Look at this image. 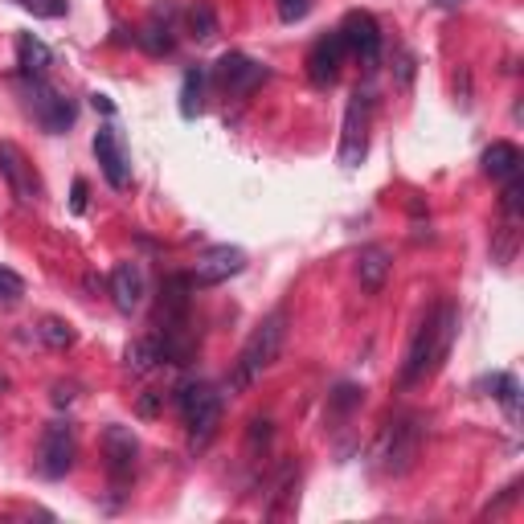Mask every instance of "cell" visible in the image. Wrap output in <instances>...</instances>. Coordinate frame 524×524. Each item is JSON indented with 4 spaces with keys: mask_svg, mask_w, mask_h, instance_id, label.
Returning <instances> with one entry per match:
<instances>
[{
    "mask_svg": "<svg viewBox=\"0 0 524 524\" xmlns=\"http://www.w3.org/2000/svg\"><path fill=\"white\" fill-rule=\"evenodd\" d=\"M455 332H459V308H455V303H439V308H434V312L422 320V328L414 332L398 381H402V385H418L422 377H430L434 369H439V365L451 357Z\"/></svg>",
    "mask_w": 524,
    "mask_h": 524,
    "instance_id": "cell-1",
    "label": "cell"
},
{
    "mask_svg": "<svg viewBox=\"0 0 524 524\" xmlns=\"http://www.w3.org/2000/svg\"><path fill=\"white\" fill-rule=\"evenodd\" d=\"M287 340V312H271L267 320H262L250 340L242 344V353L234 361V377H230V389H246L254 385L262 373H267L275 361H279V348Z\"/></svg>",
    "mask_w": 524,
    "mask_h": 524,
    "instance_id": "cell-2",
    "label": "cell"
},
{
    "mask_svg": "<svg viewBox=\"0 0 524 524\" xmlns=\"http://www.w3.org/2000/svg\"><path fill=\"white\" fill-rule=\"evenodd\" d=\"M177 406H181V418L189 426L193 447H205L217 434V422H222V393H217L209 381H189V385L177 389Z\"/></svg>",
    "mask_w": 524,
    "mask_h": 524,
    "instance_id": "cell-3",
    "label": "cell"
},
{
    "mask_svg": "<svg viewBox=\"0 0 524 524\" xmlns=\"http://www.w3.org/2000/svg\"><path fill=\"white\" fill-rule=\"evenodd\" d=\"M25 107L41 123V131H50V136H66L78 119L74 103L62 91H54L46 78H25Z\"/></svg>",
    "mask_w": 524,
    "mask_h": 524,
    "instance_id": "cell-4",
    "label": "cell"
},
{
    "mask_svg": "<svg viewBox=\"0 0 524 524\" xmlns=\"http://www.w3.org/2000/svg\"><path fill=\"white\" fill-rule=\"evenodd\" d=\"M418 443H422L418 418H398V422H389L385 434H381V443H377V463H381V471H389V475L410 471V463L418 459Z\"/></svg>",
    "mask_w": 524,
    "mask_h": 524,
    "instance_id": "cell-5",
    "label": "cell"
},
{
    "mask_svg": "<svg viewBox=\"0 0 524 524\" xmlns=\"http://www.w3.org/2000/svg\"><path fill=\"white\" fill-rule=\"evenodd\" d=\"M369 111H373L369 91H353L348 111H344V136H340V164L344 168H357L369 152Z\"/></svg>",
    "mask_w": 524,
    "mask_h": 524,
    "instance_id": "cell-6",
    "label": "cell"
},
{
    "mask_svg": "<svg viewBox=\"0 0 524 524\" xmlns=\"http://www.w3.org/2000/svg\"><path fill=\"white\" fill-rule=\"evenodd\" d=\"M78 455V434L70 422H50L46 434H41V447H37V467L46 479H62L74 467Z\"/></svg>",
    "mask_w": 524,
    "mask_h": 524,
    "instance_id": "cell-7",
    "label": "cell"
},
{
    "mask_svg": "<svg viewBox=\"0 0 524 524\" xmlns=\"http://www.w3.org/2000/svg\"><path fill=\"white\" fill-rule=\"evenodd\" d=\"M213 78H217V86H222L226 95L246 99L271 78V70L262 62H254V58H246V54H222V58H217V66H213Z\"/></svg>",
    "mask_w": 524,
    "mask_h": 524,
    "instance_id": "cell-8",
    "label": "cell"
},
{
    "mask_svg": "<svg viewBox=\"0 0 524 524\" xmlns=\"http://www.w3.org/2000/svg\"><path fill=\"white\" fill-rule=\"evenodd\" d=\"M336 33H340V41H344L348 54H357L369 70L377 66V58H381V25H377L373 13H365V9L344 13V21H340Z\"/></svg>",
    "mask_w": 524,
    "mask_h": 524,
    "instance_id": "cell-9",
    "label": "cell"
},
{
    "mask_svg": "<svg viewBox=\"0 0 524 524\" xmlns=\"http://www.w3.org/2000/svg\"><path fill=\"white\" fill-rule=\"evenodd\" d=\"M95 160H99V168H103V177H107L111 189H127L131 185V152H127V144H123L115 123H103L95 131Z\"/></svg>",
    "mask_w": 524,
    "mask_h": 524,
    "instance_id": "cell-10",
    "label": "cell"
},
{
    "mask_svg": "<svg viewBox=\"0 0 524 524\" xmlns=\"http://www.w3.org/2000/svg\"><path fill=\"white\" fill-rule=\"evenodd\" d=\"M0 177L9 181V193L21 201V205H33L41 201V181L29 164V156L13 144V140H0Z\"/></svg>",
    "mask_w": 524,
    "mask_h": 524,
    "instance_id": "cell-11",
    "label": "cell"
},
{
    "mask_svg": "<svg viewBox=\"0 0 524 524\" xmlns=\"http://www.w3.org/2000/svg\"><path fill=\"white\" fill-rule=\"evenodd\" d=\"M246 271V250L238 246H209L201 258H197V267H193V287H217V283H226L234 275Z\"/></svg>",
    "mask_w": 524,
    "mask_h": 524,
    "instance_id": "cell-12",
    "label": "cell"
},
{
    "mask_svg": "<svg viewBox=\"0 0 524 524\" xmlns=\"http://www.w3.org/2000/svg\"><path fill=\"white\" fill-rule=\"evenodd\" d=\"M344 41H340V33H324L316 46L308 50V78L316 82V86H332L336 78H340V66H344Z\"/></svg>",
    "mask_w": 524,
    "mask_h": 524,
    "instance_id": "cell-13",
    "label": "cell"
},
{
    "mask_svg": "<svg viewBox=\"0 0 524 524\" xmlns=\"http://www.w3.org/2000/svg\"><path fill=\"white\" fill-rule=\"evenodd\" d=\"M103 455H107V467H111V475L123 479L136 471V459H140V443H136V434H131L127 426H107V434H103Z\"/></svg>",
    "mask_w": 524,
    "mask_h": 524,
    "instance_id": "cell-14",
    "label": "cell"
},
{
    "mask_svg": "<svg viewBox=\"0 0 524 524\" xmlns=\"http://www.w3.org/2000/svg\"><path fill=\"white\" fill-rule=\"evenodd\" d=\"M136 41H140V46H144L148 54H156V58L172 54V46H177V25H172V5H156V9H152V17L140 25Z\"/></svg>",
    "mask_w": 524,
    "mask_h": 524,
    "instance_id": "cell-15",
    "label": "cell"
},
{
    "mask_svg": "<svg viewBox=\"0 0 524 524\" xmlns=\"http://www.w3.org/2000/svg\"><path fill=\"white\" fill-rule=\"evenodd\" d=\"M111 303L131 316L144 303V271L136 267V262H119V267L111 271Z\"/></svg>",
    "mask_w": 524,
    "mask_h": 524,
    "instance_id": "cell-16",
    "label": "cell"
},
{
    "mask_svg": "<svg viewBox=\"0 0 524 524\" xmlns=\"http://www.w3.org/2000/svg\"><path fill=\"white\" fill-rule=\"evenodd\" d=\"M389 267H393V254H389L385 246H365V250L357 254V279H361V287H365L369 295L385 287Z\"/></svg>",
    "mask_w": 524,
    "mask_h": 524,
    "instance_id": "cell-17",
    "label": "cell"
},
{
    "mask_svg": "<svg viewBox=\"0 0 524 524\" xmlns=\"http://www.w3.org/2000/svg\"><path fill=\"white\" fill-rule=\"evenodd\" d=\"M17 66H21L25 78H46L50 66H54V54H50L46 41H37L33 33H21L17 37Z\"/></svg>",
    "mask_w": 524,
    "mask_h": 524,
    "instance_id": "cell-18",
    "label": "cell"
},
{
    "mask_svg": "<svg viewBox=\"0 0 524 524\" xmlns=\"http://www.w3.org/2000/svg\"><path fill=\"white\" fill-rule=\"evenodd\" d=\"M479 164H484V172L492 181H508V177H516V172H520V148L508 144V140H496Z\"/></svg>",
    "mask_w": 524,
    "mask_h": 524,
    "instance_id": "cell-19",
    "label": "cell"
},
{
    "mask_svg": "<svg viewBox=\"0 0 524 524\" xmlns=\"http://www.w3.org/2000/svg\"><path fill=\"white\" fill-rule=\"evenodd\" d=\"M123 361H127V369L136 373V377L152 373L156 365H164V361H160V340H156V336H140V340H131V344H127V353H123Z\"/></svg>",
    "mask_w": 524,
    "mask_h": 524,
    "instance_id": "cell-20",
    "label": "cell"
},
{
    "mask_svg": "<svg viewBox=\"0 0 524 524\" xmlns=\"http://www.w3.org/2000/svg\"><path fill=\"white\" fill-rule=\"evenodd\" d=\"M205 107V70L201 66H189L185 78H181V115L185 119H197Z\"/></svg>",
    "mask_w": 524,
    "mask_h": 524,
    "instance_id": "cell-21",
    "label": "cell"
},
{
    "mask_svg": "<svg viewBox=\"0 0 524 524\" xmlns=\"http://www.w3.org/2000/svg\"><path fill=\"white\" fill-rule=\"evenodd\" d=\"M189 33H193L197 41H213V37H217V17H213V5L197 0V5L189 9Z\"/></svg>",
    "mask_w": 524,
    "mask_h": 524,
    "instance_id": "cell-22",
    "label": "cell"
},
{
    "mask_svg": "<svg viewBox=\"0 0 524 524\" xmlns=\"http://www.w3.org/2000/svg\"><path fill=\"white\" fill-rule=\"evenodd\" d=\"M37 336L46 340L50 348H70V344H74V328H70L66 320H58V316H46V320H41Z\"/></svg>",
    "mask_w": 524,
    "mask_h": 524,
    "instance_id": "cell-23",
    "label": "cell"
},
{
    "mask_svg": "<svg viewBox=\"0 0 524 524\" xmlns=\"http://www.w3.org/2000/svg\"><path fill=\"white\" fill-rule=\"evenodd\" d=\"M21 295H25V279L9 267H0V303L13 308V303H21Z\"/></svg>",
    "mask_w": 524,
    "mask_h": 524,
    "instance_id": "cell-24",
    "label": "cell"
},
{
    "mask_svg": "<svg viewBox=\"0 0 524 524\" xmlns=\"http://www.w3.org/2000/svg\"><path fill=\"white\" fill-rule=\"evenodd\" d=\"M21 9H29L33 17H46V21H58V17H66V0H17Z\"/></svg>",
    "mask_w": 524,
    "mask_h": 524,
    "instance_id": "cell-25",
    "label": "cell"
},
{
    "mask_svg": "<svg viewBox=\"0 0 524 524\" xmlns=\"http://www.w3.org/2000/svg\"><path fill=\"white\" fill-rule=\"evenodd\" d=\"M312 13V0H279V17L287 21V25H295V21H303Z\"/></svg>",
    "mask_w": 524,
    "mask_h": 524,
    "instance_id": "cell-26",
    "label": "cell"
},
{
    "mask_svg": "<svg viewBox=\"0 0 524 524\" xmlns=\"http://www.w3.org/2000/svg\"><path fill=\"white\" fill-rule=\"evenodd\" d=\"M520 197H524V181H520V172H516V177H508V189H504V213L508 217L520 213Z\"/></svg>",
    "mask_w": 524,
    "mask_h": 524,
    "instance_id": "cell-27",
    "label": "cell"
},
{
    "mask_svg": "<svg viewBox=\"0 0 524 524\" xmlns=\"http://www.w3.org/2000/svg\"><path fill=\"white\" fill-rule=\"evenodd\" d=\"M496 398L516 414V377H512V373H500V377H496Z\"/></svg>",
    "mask_w": 524,
    "mask_h": 524,
    "instance_id": "cell-28",
    "label": "cell"
},
{
    "mask_svg": "<svg viewBox=\"0 0 524 524\" xmlns=\"http://www.w3.org/2000/svg\"><path fill=\"white\" fill-rule=\"evenodd\" d=\"M357 402H361V389H357V385H340L336 398H332L336 410H348V406H357Z\"/></svg>",
    "mask_w": 524,
    "mask_h": 524,
    "instance_id": "cell-29",
    "label": "cell"
},
{
    "mask_svg": "<svg viewBox=\"0 0 524 524\" xmlns=\"http://www.w3.org/2000/svg\"><path fill=\"white\" fill-rule=\"evenodd\" d=\"M70 209H74V213H82V209H86V181H82V177L74 181V197H70Z\"/></svg>",
    "mask_w": 524,
    "mask_h": 524,
    "instance_id": "cell-30",
    "label": "cell"
},
{
    "mask_svg": "<svg viewBox=\"0 0 524 524\" xmlns=\"http://www.w3.org/2000/svg\"><path fill=\"white\" fill-rule=\"evenodd\" d=\"M91 103H95V107H99L103 115H111V111H115V103H111L107 95H91Z\"/></svg>",
    "mask_w": 524,
    "mask_h": 524,
    "instance_id": "cell-31",
    "label": "cell"
},
{
    "mask_svg": "<svg viewBox=\"0 0 524 524\" xmlns=\"http://www.w3.org/2000/svg\"><path fill=\"white\" fill-rule=\"evenodd\" d=\"M434 5H439V9H459L463 0H434Z\"/></svg>",
    "mask_w": 524,
    "mask_h": 524,
    "instance_id": "cell-32",
    "label": "cell"
}]
</instances>
